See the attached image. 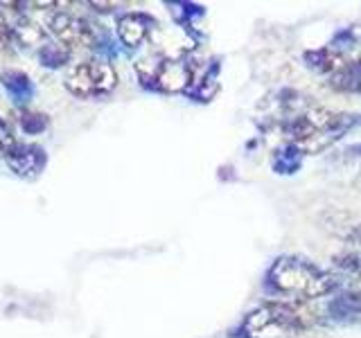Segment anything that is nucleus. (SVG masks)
Wrapping results in <instances>:
<instances>
[{
    "label": "nucleus",
    "instance_id": "nucleus-10",
    "mask_svg": "<svg viewBox=\"0 0 361 338\" xmlns=\"http://www.w3.org/2000/svg\"><path fill=\"white\" fill-rule=\"evenodd\" d=\"M217 73H219V63H212L199 82L195 84V88L190 90V97L197 99V101H210L219 90V82H217Z\"/></svg>",
    "mask_w": 361,
    "mask_h": 338
},
{
    "label": "nucleus",
    "instance_id": "nucleus-14",
    "mask_svg": "<svg viewBox=\"0 0 361 338\" xmlns=\"http://www.w3.org/2000/svg\"><path fill=\"white\" fill-rule=\"evenodd\" d=\"M9 41H11V30L7 27V23L0 18V50L7 48Z\"/></svg>",
    "mask_w": 361,
    "mask_h": 338
},
{
    "label": "nucleus",
    "instance_id": "nucleus-13",
    "mask_svg": "<svg viewBox=\"0 0 361 338\" xmlns=\"http://www.w3.org/2000/svg\"><path fill=\"white\" fill-rule=\"evenodd\" d=\"M300 169V163L296 161H280V158H274V172L278 174H296Z\"/></svg>",
    "mask_w": 361,
    "mask_h": 338
},
{
    "label": "nucleus",
    "instance_id": "nucleus-5",
    "mask_svg": "<svg viewBox=\"0 0 361 338\" xmlns=\"http://www.w3.org/2000/svg\"><path fill=\"white\" fill-rule=\"evenodd\" d=\"M48 27L54 34L59 43L68 50H86V48H93L97 37H95V30L90 27V23H86L84 18L73 16V14H66V11H59L48 20Z\"/></svg>",
    "mask_w": 361,
    "mask_h": 338
},
{
    "label": "nucleus",
    "instance_id": "nucleus-1",
    "mask_svg": "<svg viewBox=\"0 0 361 338\" xmlns=\"http://www.w3.org/2000/svg\"><path fill=\"white\" fill-rule=\"evenodd\" d=\"M267 287L296 300H316L334 293L338 282L300 257H278L267 273Z\"/></svg>",
    "mask_w": 361,
    "mask_h": 338
},
{
    "label": "nucleus",
    "instance_id": "nucleus-2",
    "mask_svg": "<svg viewBox=\"0 0 361 338\" xmlns=\"http://www.w3.org/2000/svg\"><path fill=\"white\" fill-rule=\"evenodd\" d=\"M305 327V313L293 304L267 302L246 315L240 334L244 338H296Z\"/></svg>",
    "mask_w": 361,
    "mask_h": 338
},
{
    "label": "nucleus",
    "instance_id": "nucleus-12",
    "mask_svg": "<svg viewBox=\"0 0 361 338\" xmlns=\"http://www.w3.org/2000/svg\"><path fill=\"white\" fill-rule=\"evenodd\" d=\"M68 56H71V50L63 48V45H45L43 52H41V59L45 65H59V63H66Z\"/></svg>",
    "mask_w": 361,
    "mask_h": 338
},
{
    "label": "nucleus",
    "instance_id": "nucleus-8",
    "mask_svg": "<svg viewBox=\"0 0 361 338\" xmlns=\"http://www.w3.org/2000/svg\"><path fill=\"white\" fill-rule=\"evenodd\" d=\"M327 315L336 323L361 325V291H348L330 300Z\"/></svg>",
    "mask_w": 361,
    "mask_h": 338
},
{
    "label": "nucleus",
    "instance_id": "nucleus-3",
    "mask_svg": "<svg viewBox=\"0 0 361 338\" xmlns=\"http://www.w3.org/2000/svg\"><path fill=\"white\" fill-rule=\"evenodd\" d=\"M142 84H149L156 90L167 95H188L197 84L195 77V65L185 56H178V59H161L158 63L149 61H140L135 65Z\"/></svg>",
    "mask_w": 361,
    "mask_h": 338
},
{
    "label": "nucleus",
    "instance_id": "nucleus-9",
    "mask_svg": "<svg viewBox=\"0 0 361 338\" xmlns=\"http://www.w3.org/2000/svg\"><path fill=\"white\" fill-rule=\"evenodd\" d=\"M305 61L316 73H323L327 77H332L334 73L343 70V68L350 63V59L345 54L336 52L332 48H319V50H310L305 52Z\"/></svg>",
    "mask_w": 361,
    "mask_h": 338
},
{
    "label": "nucleus",
    "instance_id": "nucleus-4",
    "mask_svg": "<svg viewBox=\"0 0 361 338\" xmlns=\"http://www.w3.org/2000/svg\"><path fill=\"white\" fill-rule=\"evenodd\" d=\"M63 82L75 97H99L118 86V73L106 61H82L68 68Z\"/></svg>",
    "mask_w": 361,
    "mask_h": 338
},
{
    "label": "nucleus",
    "instance_id": "nucleus-7",
    "mask_svg": "<svg viewBox=\"0 0 361 338\" xmlns=\"http://www.w3.org/2000/svg\"><path fill=\"white\" fill-rule=\"evenodd\" d=\"M5 161L7 165L14 169L16 174L20 176H34L39 174V169L45 163V156L39 146H32V144H14L11 149L5 154Z\"/></svg>",
    "mask_w": 361,
    "mask_h": 338
},
{
    "label": "nucleus",
    "instance_id": "nucleus-15",
    "mask_svg": "<svg viewBox=\"0 0 361 338\" xmlns=\"http://www.w3.org/2000/svg\"><path fill=\"white\" fill-rule=\"evenodd\" d=\"M355 68H357V84H355V93H359V95H361V65H359V63H355Z\"/></svg>",
    "mask_w": 361,
    "mask_h": 338
},
{
    "label": "nucleus",
    "instance_id": "nucleus-6",
    "mask_svg": "<svg viewBox=\"0 0 361 338\" xmlns=\"http://www.w3.org/2000/svg\"><path fill=\"white\" fill-rule=\"evenodd\" d=\"M152 25H156L152 16L142 14V11H129L118 18V37L127 48H138L154 30Z\"/></svg>",
    "mask_w": 361,
    "mask_h": 338
},
{
    "label": "nucleus",
    "instance_id": "nucleus-11",
    "mask_svg": "<svg viewBox=\"0 0 361 338\" xmlns=\"http://www.w3.org/2000/svg\"><path fill=\"white\" fill-rule=\"evenodd\" d=\"M43 37H45V34H43V30L37 25V23H32L27 18L18 20V25H16V39L23 45H34L37 41H41Z\"/></svg>",
    "mask_w": 361,
    "mask_h": 338
}]
</instances>
